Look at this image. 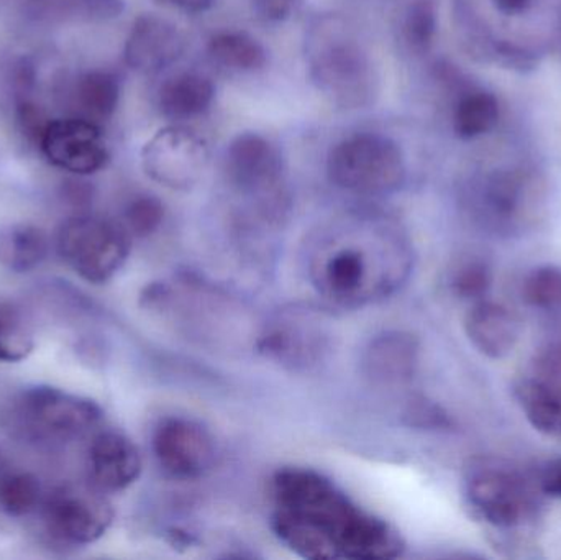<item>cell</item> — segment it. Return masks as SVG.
<instances>
[{
	"mask_svg": "<svg viewBox=\"0 0 561 560\" xmlns=\"http://www.w3.org/2000/svg\"><path fill=\"white\" fill-rule=\"evenodd\" d=\"M209 164V147L196 132L183 125L158 130L141 150V167L148 178L174 191L199 183Z\"/></svg>",
	"mask_w": 561,
	"mask_h": 560,
	"instance_id": "cell-9",
	"label": "cell"
},
{
	"mask_svg": "<svg viewBox=\"0 0 561 560\" xmlns=\"http://www.w3.org/2000/svg\"><path fill=\"white\" fill-rule=\"evenodd\" d=\"M408 164L398 141L375 132L343 138L327 155V176L339 190L382 196L401 190Z\"/></svg>",
	"mask_w": 561,
	"mask_h": 560,
	"instance_id": "cell-4",
	"label": "cell"
},
{
	"mask_svg": "<svg viewBox=\"0 0 561 560\" xmlns=\"http://www.w3.org/2000/svg\"><path fill=\"white\" fill-rule=\"evenodd\" d=\"M216 99V85L207 76L181 71L164 79L158 91V107L174 122L193 121L209 111Z\"/></svg>",
	"mask_w": 561,
	"mask_h": 560,
	"instance_id": "cell-17",
	"label": "cell"
},
{
	"mask_svg": "<svg viewBox=\"0 0 561 560\" xmlns=\"http://www.w3.org/2000/svg\"><path fill=\"white\" fill-rule=\"evenodd\" d=\"M158 2L167 7H173V9L183 10V12L201 13L209 10L216 3V0H158Z\"/></svg>",
	"mask_w": 561,
	"mask_h": 560,
	"instance_id": "cell-38",
	"label": "cell"
},
{
	"mask_svg": "<svg viewBox=\"0 0 561 560\" xmlns=\"http://www.w3.org/2000/svg\"><path fill=\"white\" fill-rule=\"evenodd\" d=\"M207 52L217 65L237 72L262 71L268 65L265 45L242 30H222L214 33Z\"/></svg>",
	"mask_w": 561,
	"mask_h": 560,
	"instance_id": "cell-22",
	"label": "cell"
},
{
	"mask_svg": "<svg viewBox=\"0 0 561 560\" xmlns=\"http://www.w3.org/2000/svg\"><path fill=\"white\" fill-rule=\"evenodd\" d=\"M483 204L491 224L513 229L526 220L530 207L527 181L516 171H496L483 187Z\"/></svg>",
	"mask_w": 561,
	"mask_h": 560,
	"instance_id": "cell-19",
	"label": "cell"
},
{
	"mask_svg": "<svg viewBox=\"0 0 561 560\" xmlns=\"http://www.w3.org/2000/svg\"><path fill=\"white\" fill-rule=\"evenodd\" d=\"M184 49V38L170 20L144 13L131 23L124 45V59L135 71L160 72L173 65Z\"/></svg>",
	"mask_w": 561,
	"mask_h": 560,
	"instance_id": "cell-14",
	"label": "cell"
},
{
	"mask_svg": "<svg viewBox=\"0 0 561 560\" xmlns=\"http://www.w3.org/2000/svg\"><path fill=\"white\" fill-rule=\"evenodd\" d=\"M310 75L323 94L358 107L373 94V66L358 39L336 25L320 26L310 39Z\"/></svg>",
	"mask_w": 561,
	"mask_h": 560,
	"instance_id": "cell-7",
	"label": "cell"
},
{
	"mask_svg": "<svg viewBox=\"0 0 561 560\" xmlns=\"http://www.w3.org/2000/svg\"><path fill=\"white\" fill-rule=\"evenodd\" d=\"M468 341L484 357H507L520 338V322L506 306L493 301H478L465 316Z\"/></svg>",
	"mask_w": 561,
	"mask_h": 560,
	"instance_id": "cell-15",
	"label": "cell"
},
{
	"mask_svg": "<svg viewBox=\"0 0 561 560\" xmlns=\"http://www.w3.org/2000/svg\"><path fill=\"white\" fill-rule=\"evenodd\" d=\"M42 505V485L28 472L0 476V512L12 518L32 515Z\"/></svg>",
	"mask_w": 561,
	"mask_h": 560,
	"instance_id": "cell-25",
	"label": "cell"
},
{
	"mask_svg": "<svg viewBox=\"0 0 561 560\" xmlns=\"http://www.w3.org/2000/svg\"><path fill=\"white\" fill-rule=\"evenodd\" d=\"M30 12L46 16H75L76 0H20Z\"/></svg>",
	"mask_w": 561,
	"mask_h": 560,
	"instance_id": "cell-36",
	"label": "cell"
},
{
	"mask_svg": "<svg viewBox=\"0 0 561 560\" xmlns=\"http://www.w3.org/2000/svg\"><path fill=\"white\" fill-rule=\"evenodd\" d=\"M121 79L105 69L82 72L69 89L72 115L102 124L111 121L121 104Z\"/></svg>",
	"mask_w": 561,
	"mask_h": 560,
	"instance_id": "cell-18",
	"label": "cell"
},
{
	"mask_svg": "<svg viewBox=\"0 0 561 560\" xmlns=\"http://www.w3.org/2000/svg\"><path fill=\"white\" fill-rule=\"evenodd\" d=\"M49 118L45 117L42 108L28 99H22L16 104V122H19L20 130L23 135L30 138V140L38 141L39 134L45 128L46 122Z\"/></svg>",
	"mask_w": 561,
	"mask_h": 560,
	"instance_id": "cell-33",
	"label": "cell"
},
{
	"mask_svg": "<svg viewBox=\"0 0 561 560\" xmlns=\"http://www.w3.org/2000/svg\"><path fill=\"white\" fill-rule=\"evenodd\" d=\"M437 7L434 0H414L405 10L402 35L414 53H427L437 36Z\"/></svg>",
	"mask_w": 561,
	"mask_h": 560,
	"instance_id": "cell-26",
	"label": "cell"
},
{
	"mask_svg": "<svg viewBox=\"0 0 561 560\" xmlns=\"http://www.w3.org/2000/svg\"><path fill=\"white\" fill-rule=\"evenodd\" d=\"M491 270L483 262H468L455 272L451 288L461 299H481L491 288Z\"/></svg>",
	"mask_w": 561,
	"mask_h": 560,
	"instance_id": "cell-30",
	"label": "cell"
},
{
	"mask_svg": "<svg viewBox=\"0 0 561 560\" xmlns=\"http://www.w3.org/2000/svg\"><path fill=\"white\" fill-rule=\"evenodd\" d=\"M279 148L255 132L237 135L226 151V174L240 193L273 199L283 183Z\"/></svg>",
	"mask_w": 561,
	"mask_h": 560,
	"instance_id": "cell-12",
	"label": "cell"
},
{
	"mask_svg": "<svg viewBox=\"0 0 561 560\" xmlns=\"http://www.w3.org/2000/svg\"><path fill=\"white\" fill-rule=\"evenodd\" d=\"M104 411L91 398L61 388L26 387L0 408V426L20 443L66 444L101 426Z\"/></svg>",
	"mask_w": 561,
	"mask_h": 560,
	"instance_id": "cell-3",
	"label": "cell"
},
{
	"mask_svg": "<svg viewBox=\"0 0 561 560\" xmlns=\"http://www.w3.org/2000/svg\"><path fill=\"white\" fill-rule=\"evenodd\" d=\"M465 500L474 518L497 532H513L536 519L533 483L506 464L478 459L465 473Z\"/></svg>",
	"mask_w": 561,
	"mask_h": 560,
	"instance_id": "cell-6",
	"label": "cell"
},
{
	"mask_svg": "<svg viewBox=\"0 0 561 560\" xmlns=\"http://www.w3.org/2000/svg\"><path fill=\"white\" fill-rule=\"evenodd\" d=\"M297 0H252L256 15L266 22L279 23L289 19Z\"/></svg>",
	"mask_w": 561,
	"mask_h": 560,
	"instance_id": "cell-34",
	"label": "cell"
},
{
	"mask_svg": "<svg viewBox=\"0 0 561 560\" xmlns=\"http://www.w3.org/2000/svg\"><path fill=\"white\" fill-rule=\"evenodd\" d=\"M154 459L161 469L178 480L206 477L216 464V443L209 431L187 418H167L154 427Z\"/></svg>",
	"mask_w": 561,
	"mask_h": 560,
	"instance_id": "cell-11",
	"label": "cell"
},
{
	"mask_svg": "<svg viewBox=\"0 0 561 560\" xmlns=\"http://www.w3.org/2000/svg\"><path fill=\"white\" fill-rule=\"evenodd\" d=\"M302 321L279 322L262 339V348L280 362L306 364L312 352L320 351V338Z\"/></svg>",
	"mask_w": 561,
	"mask_h": 560,
	"instance_id": "cell-24",
	"label": "cell"
},
{
	"mask_svg": "<svg viewBox=\"0 0 561 560\" xmlns=\"http://www.w3.org/2000/svg\"><path fill=\"white\" fill-rule=\"evenodd\" d=\"M36 145L51 167L71 176H92L111 163L101 124L78 115L49 118Z\"/></svg>",
	"mask_w": 561,
	"mask_h": 560,
	"instance_id": "cell-10",
	"label": "cell"
},
{
	"mask_svg": "<svg viewBox=\"0 0 561 560\" xmlns=\"http://www.w3.org/2000/svg\"><path fill=\"white\" fill-rule=\"evenodd\" d=\"M523 296L527 305L542 311L561 309V268L540 266L534 270L523 286Z\"/></svg>",
	"mask_w": 561,
	"mask_h": 560,
	"instance_id": "cell-27",
	"label": "cell"
},
{
	"mask_svg": "<svg viewBox=\"0 0 561 560\" xmlns=\"http://www.w3.org/2000/svg\"><path fill=\"white\" fill-rule=\"evenodd\" d=\"M306 263L322 298L359 309L385 301L408 283L414 252L394 227L362 220L319 233L307 247Z\"/></svg>",
	"mask_w": 561,
	"mask_h": 560,
	"instance_id": "cell-2",
	"label": "cell"
},
{
	"mask_svg": "<svg viewBox=\"0 0 561 560\" xmlns=\"http://www.w3.org/2000/svg\"><path fill=\"white\" fill-rule=\"evenodd\" d=\"M537 487L543 495L561 500V459H552L543 464L537 479Z\"/></svg>",
	"mask_w": 561,
	"mask_h": 560,
	"instance_id": "cell-35",
	"label": "cell"
},
{
	"mask_svg": "<svg viewBox=\"0 0 561 560\" xmlns=\"http://www.w3.org/2000/svg\"><path fill=\"white\" fill-rule=\"evenodd\" d=\"M419 342L408 332L389 331L369 342L363 358L366 375L375 384L402 385L414 377Z\"/></svg>",
	"mask_w": 561,
	"mask_h": 560,
	"instance_id": "cell-16",
	"label": "cell"
},
{
	"mask_svg": "<svg viewBox=\"0 0 561 560\" xmlns=\"http://www.w3.org/2000/svg\"><path fill=\"white\" fill-rule=\"evenodd\" d=\"M516 398L534 430L561 437V390L526 378L516 385Z\"/></svg>",
	"mask_w": 561,
	"mask_h": 560,
	"instance_id": "cell-23",
	"label": "cell"
},
{
	"mask_svg": "<svg viewBox=\"0 0 561 560\" xmlns=\"http://www.w3.org/2000/svg\"><path fill=\"white\" fill-rule=\"evenodd\" d=\"M2 469H3V456H2V450H0V476H2Z\"/></svg>",
	"mask_w": 561,
	"mask_h": 560,
	"instance_id": "cell-39",
	"label": "cell"
},
{
	"mask_svg": "<svg viewBox=\"0 0 561 560\" xmlns=\"http://www.w3.org/2000/svg\"><path fill=\"white\" fill-rule=\"evenodd\" d=\"M272 528L294 555L312 560H388L405 549L401 533L353 502L335 482L287 467L272 482Z\"/></svg>",
	"mask_w": 561,
	"mask_h": 560,
	"instance_id": "cell-1",
	"label": "cell"
},
{
	"mask_svg": "<svg viewBox=\"0 0 561 560\" xmlns=\"http://www.w3.org/2000/svg\"><path fill=\"white\" fill-rule=\"evenodd\" d=\"M533 377L561 390V339L543 345L533 362Z\"/></svg>",
	"mask_w": 561,
	"mask_h": 560,
	"instance_id": "cell-31",
	"label": "cell"
},
{
	"mask_svg": "<svg viewBox=\"0 0 561 560\" xmlns=\"http://www.w3.org/2000/svg\"><path fill=\"white\" fill-rule=\"evenodd\" d=\"M49 252L46 233L32 224H12L0 229V266L12 273L33 272Z\"/></svg>",
	"mask_w": 561,
	"mask_h": 560,
	"instance_id": "cell-21",
	"label": "cell"
},
{
	"mask_svg": "<svg viewBox=\"0 0 561 560\" xmlns=\"http://www.w3.org/2000/svg\"><path fill=\"white\" fill-rule=\"evenodd\" d=\"M488 2L497 15L511 20L530 15L537 5V0H488Z\"/></svg>",
	"mask_w": 561,
	"mask_h": 560,
	"instance_id": "cell-37",
	"label": "cell"
},
{
	"mask_svg": "<svg viewBox=\"0 0 561 560\" xmlns=\"http://www.w3.org/2000/svg\"><path fill=\"white\" fill-rule=\"evenodd\" d=\"M131 239L124 224L82 210L61 224L56 249L79 278L104 285L127 263Z\"/></svg>",
	"mask_w": 561,
	"mask_h": 560,
	"instance_id": "cell-5",
	"label": "cell"
},
{
	"mask_svg": "<svg viewBox=\"0 0 561 560\" xmlns=\"http://www.w3.org/2000/svg\"><path fill=\"white\" fill-rule=\"evenodd\" d=\"M115 512L107 493L89 483L56 487L43 502V523L56 541L89 546L104 538Z\"/></svg>",
	"mask_w": 561,
	"mask_h": 560,
	"instance_id": "cell-8",
	"label": "cell"
},
{
	"mask_svg": "<svg viewBox=\"0 0 561 560\" xmlns=\"http://www.w3.org/2000/svg\"><path fill=\"white\" fill-rule=\"evenodd\" d=\"M503 108L500 98L484 88H467L455 99L451 128L460 140L473 141L496 130Z\"/></svg>",
	"mask_w": 561,
	"mask_h": 560,
	"instance_id": "cell-20",
	"label": "cell"
},
{
	"mask_svg": "<svg viewBox=\"0 0 561 560\" xmlns=\"http://www.w3.org/2000/svg\"><path fill=\"white\" fill-rule=\"evenodd\" d=\"M35 351V339L13 319L0 316V362L16 364L26 361Z\"/></svg>",
	"mask_w": 561,
	"mask_h": 560,
	"instance_id": "cell-29",
	"label": "cell"
},
{
	"mask_svg": "<svg viewBox=\"0 0 561 560\" xmlns=\"http://www.w3.org/2000/svg\"><path fill=\"white\" fill-rule=\"evenodd\" d=\"M89 480L104 493L127 490L140 479L144 459L134 441L117 431L95 434L88 450Z\"/></svg>",
	"mask_w": 561,
	"mask_h": 560,
	"instance_id": "cell-13",
	"label": "cell"
},
{
	"mask_svg": "<svg viewBox=\"0 0 561 560\" xmlns=\"http://www.w3.org/2000/svg\"><path fill=\"white\" fill-rule=\"evenodd\" d=\"M163 203L151 194H140V196L134 197L125 207L122 224L131 237L144 239V237L157 232L163 224Z\"/></svg>",
	"mask_w": 561,
	"mask_h": 560,
	"instance_id": "cell-28",
	"label": "cell"
},
{
	"mask_svg": "<svg viewBox=\"0 0 561 560\" xmlns=\"http://www.w3.org/2000/svg\"><path fill=\"white\" fill-rule=\"evenodd\" d=\"M125 0H76L75 19L111 22L124 13Z\"/></svg>",
	"mask_w": 561,
	"mask_h": 560,
	"instance_id": "cell-32",
	"label": "cell"
}]
</instances>
